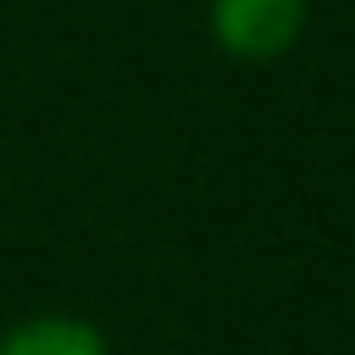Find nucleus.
<instances>
[{"mask_svg":"<svg viewBox=\"0 0 355 355\" xmlns=\"http://www.w3.org/2000/svg\"><path fill=\"white\" fill-rule=\"evenodd\" d=\"M311 0H211V39L233 61H277L300 44Z\"/></svg>","mask_w":355,"mask_h":355,"instance_id":"1","label":"nucleus"},{"mask_svg":"<svg viewBox=\"0 0 355 355\" xmlns=\"http://www.w3.org/2000/svg\"><path fill=\"white\" fill-rule=\"evenodd\" d=\"M0 355H105V344L78 316H33L0 338Z\"/></svg>","mask_w":355,"mask_h":355,"instance_id":"2","label":"nucleus"}]
</instances>
